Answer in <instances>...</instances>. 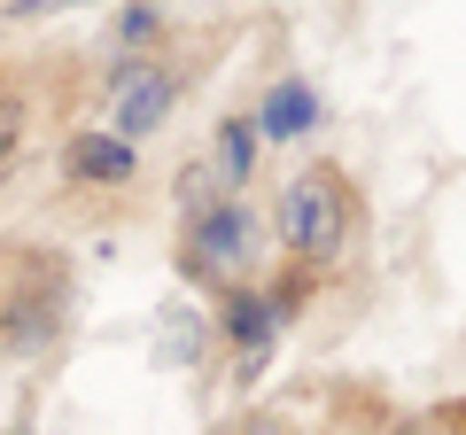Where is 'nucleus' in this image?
Segmentation results:
<instances>
[{"label": "nucleus", "mask_w": 466, "mask_h": 435, "mask_svg": "<svg viewBox=\"0 0 466 435\" xmlns=\"http://www.w3.org/2000/svg\"><path fill=\"white\" fill-rule=\"evenodd\" d=\"M280 241L296 257H311V265H327L350 241V195L334 171H303V179L280 187Z\"/></svg>", "instance_id": "f257e3e1"}, {"label": "nucleus", "mask_w": 466, "mask_h": 435, "mask_svg": "<svg viewBox=\"0 0 466 435\" xmlns=\"http://www.w3.org/2000/svg\"><path fill=\"white\" fill-rule=\"evenodd\" d=\"M249 210L241 202H210V210L195 218V257H187V272H226V265H241L249 257Z\"/></svg>", "instance_id": "f03ea898"}, {"label": "nucleus", "mask_w": 466, "mask_h": 435, "mask_svg": "<svg viewBox=\"0 0 466 435\" xmlns=\"http://www.w3.org/2000/svg\"><path fill=\"white\" fill-rule=\"evenodd\" d=\"M171 94H179L171 70H125V78H116V133H125V140L156 133L164 109H171Z\"/></svg>", "instance_id": "7ed1b4c3"}, {"label": "nucleus", "mask_w": 466, "mask_h": 435, "mask_svg": "<svg viewBox=\"0 0 466 435\" xmlns=\"http://www.w3.org/2000/svg\"><path fill=\"white\" fill-rule=\"evenodd\" d=\"M70 171H78L86 187L133 179V140H125V133H78V140H70Z\"/></svg>", "instance_id": "20e7f679"}, {"label": "nucleus", "mask_w": 466, "mask_h": 435, "mask_svg": "<svg viewBox=\"0 0 466 435\" xmlns=\"http://www.w3.org/2000/svg\"><path fill=\"white\" fill-rule=\"evenodd\" d=\"M257 125H265L272 140H296V133H311V125H319V101H311V86H303V78H280V86L265 94V109H257Z\"/></svg>", "instance_id": "39448f33"}, {"label": "nucleus", "mask_w": 466, "mask_h": 435, "mask_svg": "<svg viewBox=\"0 0 466 435\" xmlns=\"http://www.w3.org/2000/svg\"><path fill=\"white\" fill-rule=\"evenodd\" d=\"M272 319H280V303H272V296H233L226 303V335L241 342V350H265V342H272Z\"/></svg>", "instance_id": "423d86ee"}, {"label": "nucleus", "mask_w": 466, "mask_h": 435, "mask_svg": "<svg viewBox=\"0 0 466 435\" xmlns=\"http://www.w3.org/2000/svg\"><path fill=\"white\" fill-rule=\"evenodd\" d=\"M249 164H257V133H249V117H226V125H218V171L241 187V179H249Z\"/></svg>", "instance_id": "0eeeda50"}, {"label": "nucleus", "mask_w": 466, "mask_h": 435, "mask_svg": "<svg viewBox=\"0 0 466 435\" xmlns=\"http://www.w3.org/2000/svg\"><path fill=\"white\" fill-rule=\"evenodd\" d=\"M16 140H24V101H0V171L16 156Z\"/></svg>", "instance_id": "6e6552de"}, {"label": "nucleus", "mask_w": 466, "mask_h": 435, "mask_svg": "<svg viewBox=\"0 0 466 435\" xmlns=\"http://www.w3.org/2000/svg\"><path fill=\"white\" fill-rule=\"evenodd\" d=\"M249 435H265V428H249Z\"/></svg>", "instance_id": "1a4fd4ad"}]
</instances>
